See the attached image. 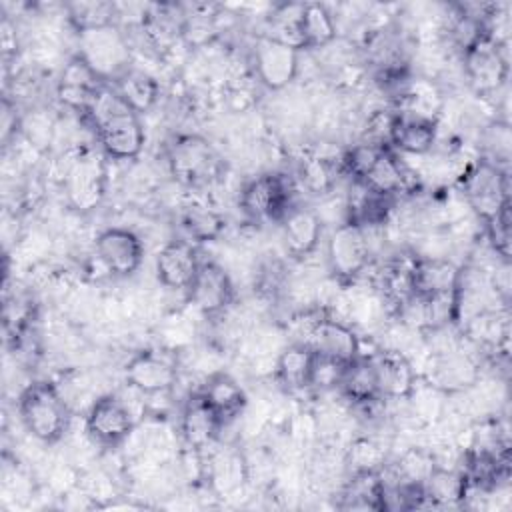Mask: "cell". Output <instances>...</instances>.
Wrapping results in <instances>:
<instances>
[{
  "mask_svg": "<svg viewBox=\"0 0 512 512\" xmlns=\"http://www.w3.org/2000/svg\"><path fill=\"white\" fill-rule=\"evenodd\" d=\"M86 118L110 158L132 160L142 152L146 134L140 114L110 84L102 86Z\"/></svg>",
  "mask_w": 512,
  "mask_h": 512,
  "instance_id": "obj_1",
  "label": "cell"
},
{
  "mask_svg": "<svg viewBox=\"0 0 512 512\" xmlns=\"http://www.w3.org/2000/svg\"><path fill=\"white\" fill-rule=\"evenodd\" d=\"M18 412L26 430L46 444L60 440L70 420L68 406L52 382L30 384L20 394Z\"/></svg>",
  "mask_w": 512,
  "mask_h": 512,
  "instance_id": "obj_2",
  "label": "cell"
},
{
  "mask_svg": "<svg viewBox=\"0 0 512 512\" xmlns=\"http://www.w3.org/2000/svg\"><path fill=\"white\" fill-rule=\"evenodd\" d=\"M78 46V56L110 86L132 68L128 40L114 22L80 30Z\"/></svg>",
  "mask_w": 512,
  "mask_h": 512,
  "instance_id": "obj_3",
  "label": "cell"
},
{
  "mask_svg": "<svg viewBox=\"0 0 512 512\" xmlns=\"http://www.w3.org/2000/svg\"><path fill=\"white\" fill-rule=\"evenodd\" d=\"M168 164L178 182L184 186H206L222 172V160L214 146L198 136H178L168 150Z\"/></svg>",
  "mask_w": 512,
  "mask_h": 512,
  "instance_id": "obj_4",
  "label": "cell"
},
{
  "mask_svg": "<svg viewBox=\"0 0 512 512\" xmlns=\"http://www.w3.org/2000/svg\"><path fill=\"white\" fill-rule=\"evenodd\" d=\"M462 188L470 206L484 222L494 218L506 204H510L508 174L488 160H478L464 174Z\"/></svg>",
  "mask_w": 512,
  "mask_h": 512,
  "instance_id": "obj_5",
  "label": "cell"
},
{
  "mask_svg": "<svg viewBox=\"0 0 512 512\" xmlns=\"http://www.w3.org/2000/svg\"><path fill=\"white\" fill-rule=\"evenodd\" d=\"M292 186L282 174H260L240 192V208L252 220H282L290 210Z\"/></svg>",
  "mask_w": 512,
  "mask_h": 512,
  "instance_id": "obj_6",
  "label": "cell"
},
{
  "mask_svg": "<svg viewBox=\"0 0 512 512\" xmlns=\"http://www.w3.org/2000/svg\"><path fill=\"white\" fill-rule=\"evenodd\" d=\"M326 258L336 278L354 280L360 276L370 262V242L366 238V228L350 220L340 224L328 240Z\"/></svg>",
  "mask_w": 512,
  "mask_h": 512,
  "instance_id": "obj_7",
  "label": "cell"
},
{
  "mask_svg": "<svg viewBox=\"0 0 512 512\" xmlns=\"http://www.w3.org/2000/svg\"><path fill=\"white\" fill-rule=\"evenodd\" d=\"M96 258L100 264L116 274V276H130L134 274L144 258L142 240L128 228H106L96 238Z\"/></svg>",
  "mask_w": 512,
  "mask_h": 512,
  "instance_id": "obj_8",
  "label": "cell"
},
{
  "mask_svg": "<svg viewBox=\"0 0 512 512\" xmlns=\"http://www.w3.org/2000/svg\"><path fill=\"white\" fill-rule=\"evenodd\" d=\"M298 52L300 50L280 40L260 36L254 46V68L258 80L270 90H282L288 86L298 72Z\"/></svg>",
  "mask_w": 512,
  "mask_h": 512,
  "instance_id": "obj_9",
  "label": "cell"
},
{
  "mask_svg": "<svg viewBox=\"0 0 512 512\" xmlns=\"http://www.w3.org/2000/svg\"><path fill=\"white\" fill-rule=\"evenodd\" d=\"M304 344H308L316 356L340 366H348L360 356V340L356 332L334 318L316 320Z\"/></svg>",
  "mask_w": 512,
  "mask_h": 512,
  "instance_id": "obj_10",
  "label": "cell"
},
{
  "mask_svg": "<svg viewBox=\"0 0 512 512\" xmlns=\"http://www.w3.org/2000/svg\"><path fill=\"white\" fill-rule=\"evenodd\" d=\"M126 382L142 394L170 390L178 380V368L170 356L158 350H142L124 366Z\"/></svg>",
  "mask_w": 512,
  "mask_h": 512,
  "instance_id": "obj_11",
  "label": "cell"
},
{
  "mask_svg": "<svg viewBox=\"0 0 512 512\" xmlns=\"http://www.w3.org/2000/svg\"><path fill=\"white\" fill-rule=\"evenodd\" d=\"M134 420L128 406L114 394L100 396L86 414V432L104 446L120 444L132 432Z\"/></svg>",
  "mask_w": 512,
  "mask_h": 512,
  "instance_id": "obj_12",
  "label": "cell"
},
{
  "mask_svg": "<svg viewBox=\"0 0 512 512\" xmlns=\"http://www.w3.org/2000/svg\"><path fill=\"white\" fill-rule=\"evenodd\" d=\"M464 60L468 78L478 92L498 90L508 78V60L502 54L500 44L490 36L468 48L464 52Z\"/></svg>",
  "mask_w": 512,
  "mask_h": 512,
  "instance_id": "obj_13",
  "label": "cell"
},
{
  "mask_svg": "<svg viewBox=\"0 0 512 512\" xmlns=\"http://www.w3.org/2000/svg\"><path fill=\"white\" fill-rule=\"evenodd\" d=\"M186 292L190 302L202 314L214 316L232 302L234 286L222 266H218L216 262H202Z\"/></svg>",
  "mask_w": 512,
  "mask_h": 512,
  "instance_id": "obj_14",
  "label": "cell"
},
{
  "mask_svg": "<svg viewBox=\"0 0 512 512\" xmlns=\"http://www.w3.org/2000/svg\"><path fill=\"white\" fill-rule=\"evenodd\" d=\"M102 86H106V82H102L100 76L76 54L62 70L58 82V96L68 108L86 116Z\"/></svg>",
  "mask_w": 512,
  "mask_h": 512,
  "instance_id": "obj_15",
  "label": "cell"
},
{
  "mask_svg": "<svg viewBox=\"0 0 512 512\" xmlns=\"http://www.w3.org/2000/svg\"><path fill=\"white\" fill-rule=\"evenodd\" d=\"M200 264L202 260L190 242L172 240L156 256V276L166 288L188 290Z\"/></svg>",
  "mask_w": 512,
  "mask_h": 512,
  "instance_id": "obj_16",
  "label": "cell"
},
{
  "mask_svg": "<svg viewBox=\"0 0 512 512\" xmlns=\"http://www.w3.org/2000/svg\"><path fill=\"white\" fill-rule=\"evenodd\" d=\"M410 286L412 294L420 298L452 296L460 292V272L448 260H414L410 268Z\"/></svg>",
  "mask_w": 512,
  "mask_h": 512,
  "instance_id": "obj_17",
  "label": "cell"
},
{
  "mask_svg": "<svg viewBox=\"0 0 512 512\" xmlns=\"http://www.w3.org/2000/svg\"><path fill=\"white\" fill-rule=\"evenodd\" d=\"M388 142L406 154H426L436 142V124L418 112H400L390 118Z\"/></svg>",
  "mask_w": 512,
  "mask_h": 512,
  "instance_id": "obj_18",
  "label": "cell"
},
{
  "mask_svg": "<svg viewBox=\"0 0 512 512\" xmlns=\"http://www.w3.org/2000/svg\"><path fill=\"white\" fill-rule=\"evenodd\" d=\"M380 398H406L416 384V372L408 358L396 350H382L372 358Z\"/></svg>",
  "mask_w": 512,
  "mask_h": 512,
  "instance_id": "obj_19",
  "label": "cell"
},
{
  "mask_svg": "<svg viewBox=\"0 0 512 512\" xmlns=\"http://www.w3.org/2000/svg\"><path fill=\"white\" fill-rule=\"evenodd\" d=\"M66 188L76 208H94L104 192V164L100 158L94 154L80 156L68 172Z\"/></svg>",
  "mask_w": 512,
  "mask_h": 512,
  "instance_id": "obj_20",
  "label": "cell"
},
{
  "mask_svg": "<svg viewBox=\"0 0 512 512\" xmlns=\"http://www.w3.org/2000/svg\"><path fill=\"white\" fill-rule=\"evenodd\" d=\"M322 236V222L318 214L310 208L296 206L290 208L282 218V238L286 250L294 258L310 256Z\"/></svg>",
  "mask_w": 512,
  "mask_h": 512,
  "instance_id": "obj_21",
  "label": "cell"
},
{
  "mask_svg": "<svg viewBox=\"0 0 512 512\" xmlns=\"http://www.w3.org/2000/svg\"><path fill=\"white\" fill-rule=\"evenodd\" d=\"M180 428H182L184 440L192 448L200 450L214 442V438L222 430V422L198 392L190 396V400L186 402L180 418Z\"/></svg>",
  "mask_w": 512,
  "mask_h": 512,
  "instance_id": "obj_22",
  "label": "cell"
},
{
  "mask_svg": "<svg viewBox=\"0 0 512 512\" xmlns=\"http://www.w3.org/2000/svg\"><path fill=\"white\" fill-rule=\"evenodd\" d=\"M200 394L206 400V404L214 410V414L220 418L222 426L238 418L246 406L244 390L232 376L224 372L210 376L204 388L200 390Z\"/></svg>",
  "mask_w": 512,
  "mask_h": 512,
  "instance_id": "obj_23",
  "label": "cell"
},
{
  "mask_svg": "<svg viewBox=\"0 0 512 512\" xmlns=\"http://www.w3.org/2000/svg\"><path fill=\"white\" fill-rule=\"evenodd\" d=\"M356 184L364 186L370 192L394 198L396 194H400L406 188L408 176H406V170L400 164V160L386 146L380 152L378 160L372 164V168L366 172V176Z\"/></svg>",
  "mask_w": 512,
  "mask_h": 512,
  "instance_id": "obj_24",
  "label": "cell"
},
{
  "mask_svg": "<svg viewBox=\"0 0 512 512\" xmlns=\"http://www.w3.org/2000/svg\"><path fill=\"white\" fill-rule=\"evenodd\" d=\"M316 354L308 344H292L288 346L276 362V376L280 384L288 390L308 388L312 382Z\"/></svg>",
  "mask_w": 512,
  "mask_h": 512,
  "instance_id": "obj_25",
  "label": "cell"
},
{
  "mask_svg": "<svg viewBox=\"0 0 512 512\" xmlns=\"http://www.w3.org/2000/svg\"><path fill=\"white\" fill-rule=\"evenodd\" d=\"M384 480L376 470L362 468L346 484L340 508L348 510H384Z\"/></svg>",
  "mask_w": 512,
  "mask_h": 512,
  "instance_id": "obj_26",
  "label": "cell"
},
{
  "mask_svg": "<svg viewBox=\"0 0 512 512\" xmlns=\"http://www.w3.org/2000/svg\"><path fill=\"white\" fill-rule=\"evenodd\" d=\"M338 386L344 392V396L356 404H370L380 398L370 358L358 356L354 362L344 366Z\"/></svg>",
  "mask_w": 512,
  "mask_h": 512,
  "instance_id": "obj_27",
  "label": "cell"
},
{
  "mask_svg": "<svg viewBox=\"0 0 512 512\" xmlns=\"http://www.w3.org/2000/svg\"><path fill=\"white\" fill-rule=\"evenodd\" d=\"M302 48H322L336 38V24L332 14L322 4H304L300 20Z\"/></svg>",
  "mask_w": 512,
  "mask_h": 512,
  "instance_id": "obj_28",
  "label": "cell"
},
{
  "mask_svg": "<svg viewBox=\"0 0 512 512\" xmlns=\"http://www.w3.org/2000/svg\"><path fill=\"white\" fill-rule=\"evenodd\" d=\"M112 88L138 112H146L154 106L158 98V84L156 80L136 68H130L118 82L112 84Z\"/></svg>",
  "mask_w": 512,
  "mask_h": 512,
  "instance_id": "obj_29",
  "label": "cell"
},
{
  "mask_svg": "<svg viewBox=\"0 0 512 512\" xmlns=\"http://www.w3.org/2000/svg\"><path fill=\"white\" fill-rule=\"evenodd\" d=\"M224 218L206 208V206H190L182 214V228L192 242H212L224 230Z\"/></svg>",
  "mask_w": 512,
  "mask_h": 512,
  "instance_id": "obj_30",
  "label": "cell"
},
{
  "mask_svg": "<svg viewBox=\"0 0 512 512\" xmlns=\"http://www.w3.org/2000/svg\"><path fill=\"white\" fill-rule=\"evenodd\" d=\"M304 4H282L270 16V38L280 40L296 50H302V34H300V20H302Z\"/></svg>",
  "mask_w": 512,
  "mask_h": 512,
  "instance_id": "obj_31",
  "label": "cell"
},
{
  "mask_svg": "<svg viewBox=\"0 0 512 512\" xmlns=\"http://www.w3.org/2000/svg\"><path fill=\"white\" fill-rule=\"evenodd\" d=\"M486 232L494 250L508 260L510 258V204H506L494 218L486 220Z\"/></svg>",
  "mask_w": 512,
  "mask_h": 512,
  "instance_id": "obj_32",
  "label": "cell"
},
{
  "mask_svg": "<svg viewBox=\"0 0 512 512\" xmlns=\"http://www.w3.org/2000/svg\"><path fill=\"white\" fill-rule=\"evenodd\" d=\"M302 180L312 192H322L330 186L332 172H330L328 164L322 158L320 160L314 158V160H310L308 164L302 166Z\"/></svg>",
  "mask_w": 512,
  "mask_h": 512,
  "instance_id": "obj_33",
  "label": "cell"
}]
</instances>
